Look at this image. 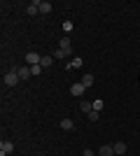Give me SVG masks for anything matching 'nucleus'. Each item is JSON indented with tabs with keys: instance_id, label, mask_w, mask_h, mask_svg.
I'll return each instance as SVG.
<instances>
[{
	"instance_id": "nucleus-19",
	"label": "nucleus",
	"mask_w": 140,
	"mask_h": 156,
	"mask_svg": "<svg viewBox=\"0 0 140 156\" xmlns=\"http://www.w3.org/2000/svg\"><path fill=\"white\" fill-rule=\"evenodd\" d=\"M87 117H89V121H98V112H96V110H93V112H89V114H87Z\"/></svg>"
},
{
	"instance_id": "nucleus-13",
	"label": "nucleus",
	"mask_w": 140,
	"mask_h": 156,
	"mask_svg": "<svg viewBox=\"0 0 140 156\" xmlns=\"http://www.w3.org/2000/svg\"><path fill=\"white\" fill-rule=\"evenodd\" d=\"M61 128H63V130H73L75 128L73 119H61Z\"/></svg>"
},
{
	"instance_id": "nucleus-1",
	"label": "nucleus",
	"mask_w": 140,
	"mask_h": 156,
	"mask_svg": "<svg viewBox=\"0 0 140 156\" xmlns=\"http://www.w3.org/2000/svg\"><path fill=\"white\" fill-rule=\"evenodd\" d=\"M2 82H5V86H16V84L21 82V79H19V75H16V70L12 68V70H9V72L5 75V77H2Z\"/></svg>"
},
{
	"instance_id": "nucleus-9",
	"label": "nucleus",
	"mask_w": 140,
	"mask_h": 156,
	"mask_svg": "<svg viewBox=\"0 0 140 156\" xmlns=\"http://www.w3.org/2000/svg\"><path fill=\"white\" fill-rule=\"evenodd\" d=\"M26 12L31 14V16H33V14H38V12H40V0H33V2L26 7Z\"/></svg>"
},
{
	"instance_id": "nucleus-3",
	"label": "nucleus",
	"mask_w": 140,
	"mask_h": 156,
	"mask_svg": "<svg viewBox=\"0 0 140 156\" xmlns=\"http://www.w3.org/2000/svg\"><path fill=\"white\" fill-rule=\"evenodd\" d=\"M14 70H16V75H19L21 82H26L28 77H33V75H31V65H21V68H14Z\"/></svg>"
},
{
	"instance_id": "nucleus-15",
	"label": "nucleus",
	"mask_w": 140,
	"mask_h": 156,
	"mask_svg": "<svg viewBox=\"0 0 140 156\" xmlns=\"http://www.w3.org/2000/svg\"><path fill=\"white\" fill-rule=\"evenodd\" d=\"M40 65H42V68H49V65H54V56H42Z\"/></svg>"
},
{
	"instance_id": "nucleus-17",
	"label": "nucleus",
	"mask_w": 140,
	"mask_h": 156,
	"mask_svg": "<svg viewBox=\"0 0 140 156\" xmlns=\"http://www.w3.org/2000/svg\"><path fill=\"white\" fill-rule=\"evenodd\" d=\"M73 28H75L73 21H63V30H66V33H73Z\"/></svg>"
},
{
	"instance_id": "nucleus-4",
	"label": "nucleus",
	"mask_w": 140,
	"mask_h": 156,
	"mask_svg": "<svg viewBox=\"0 0 140 156\" xmlns=\"http://www.w3.org/2000/svg\"><path fill=\"white\" fill-rule=\"evenodd\" d=\"M14 151V142H9V140H2L0 142V156H7Z\"/></svg>"
},
{
	"instance_id": "nucleus-6",
	"label": "nucleus",
	"mask_w": 140,
	"mask_h": 156,
	"mask_svg": "<svg viewBox=\"0 0 140 156\" xmlns=\"http://www.w3.org/2000/svg\"><path fill=\"white\" fill-rule=\"evenodd\" d=\"M112 147H114V156H124V154H126V142H121V140H119V142H114Z\"/></svg>"
},
{
	"instance_id": "nucleus-10",
	"label": "nucleus",
	"mask_w": 140,
	"mask_h": 156,
	"mask_svg": "<svg viewBox=\"0 0 140 156\" xmlns=\"http://www.w3.org/2000/svg\"><path fill=\"white\" fill-rule=\"evenodd\" d=\"M52 9H54V5L49 2V0H42V2H40V12L42 14H49Z\"/></svg>"
},
{
	"instance_id": "nucleus-16",
	"label": "nucleus",
	"mask_w": 140,
	"mask_h": 156,
	"mask_svg": "<svg viewBox=\"0 0 140 156\" xmlns=\"http://www.w3.org/2000/svg\"><path fill=\"white\" fill-rule=\"evenodd\" d=\"M61 49H73V42H70V37H61Z\"/></svg>"
},
{
	"instance_id": "nucleus-5",
	"label": "nucleus",
	"mask_w": 140,
	"mask_h": 156,
	"mask_svg": "<svg viewBox=\"0 0 140 156\" xmlns=\"http://www.w3.org/2000/svg\"><path fill=\"white\" fill-rule=\"evenodd\" d=\"M40 61H42L40 54H35V51L26 54V65H40Z\"/></svg>"
},
{
	"instance_id": "nucleus-7",
	"label": "nucleus",
	"mask_w": 140,
	"mask_h": 156,
	"mask_svg": "<svg viewBox=\"0 0 140 156\" xmlns=\"http://www.w3.org/2000/svg\"><path fill=\"white\" fill-rule=\"evenodd\" d=\"M70 54H73V49H61V47H59V49L54 51V58H61V61H63V58H68Z\"/></svg>"
},
{
	"instance_id": "nucleus-14",
	"label": "nucleus",
	"mask_w": 140,
	"mask_h": 156,
	"mask_svg": "<svg viewBox=\"0 0 140 156\" xmlns=\"http://www.w3.org/2000/svg\"><path fill=\"white\" fill-rule=\"evenodd\" d=\"M82 84L87 86V89H91L93 86V75H84V77H82Z\"/></svg>"
},
{
	"instance_id": "nucleus-21",
	"label": "nucleus",
	"mask_w": 140,
	"mask_h": 156,
	"mask_svg": "<svg viewBox=\"0 0 140 156\" xmlns=\"http://www.w3.org/2000/svg\"><path fill=\"white\" fill-rule=\"evenodd\" d=\"M82 156H96V154H93V149H84V151H82Z\"/></svg>"
},
{
	"instance_id": "nucleus-18",
	"label": "nucleus",
	"mask_w": 140,
	"mask_h": 156,
	"mask_svg": "<svg viewBox=\"0 0 140 156\" xmlns=\"http://www.w3.org/2000/svg\"><path fill=\"white\" fill-rule=\"evenodd\" d=\"M40 70H42V65H31V75H33V77H38Z\"/></svg>"
},
{
	"instance_id": "nucleus-20",
	"label": "nucleus",
	"mask_w": 140,
	"mask_h": 156,
	"mask_svg": "<svg viewBox=\"0 0 140 156\" xmlns=\"http://www.w3.org/2000/svg\"><path fill=\"white\" fill-rule=\"evenodd\" d=\"M93 110H96V112L103 110V100H93Z\"/></svg>"
},
{
	"instance_id": "nucleus-2",
	"label": "nucleus",
	"mask_w": 140,
	"mask_h": 156,
	"mask_svg": "<svg viewBox=\"0 0 140 156\" xmlns=\"http://www.w3.org/2000/svg\"><path fill=\"white\" fill-rule=\"evenodd\" d=\"M70 93H73L75 98H82V96H84V93H87V86L82 84V82H75V84L70 86Z\"/></svg>"
},
{
	"instance_id": "nucleus-12",
	"label": "nucleus",
	"mask_w": 140,
	"mask_h": 156,
	"mask_svg": "<svg viewBox=\"0 0 140 156\" xmlns=\"http://www.w3.org/2000/svg\"><path fill=\"white\" fill-rule=\"evenodd\" d=\"M80 110L84 112V114H89V112H93V103H87V100H82V103H80Z\"/></svg>"
},
{
	"instance_id": "nucleus-11",
	"label": "nucleus",
	"mask_w": 140,
	"mask_h": 156,
	"mask_svg": "<svg viewBox=\"0 0 140 156\" xmlns=\"http://www.w3.org/2000/svg\"><path fill=\"white\" fill-rule=\"evenodd\" d=\"M84 65V61H82V56H73V61L68 63V68H82Z\"/></svg>"
},
{
	"instance_id": "nucleus-8",
	"label": "nucleus",
	"mask_w": 140,
	"mask_h": 156,
	"mask_svg": "<svg viewBox=\"0 0 140 156\" xmlns=\"http://www.w3.org/2000/svg\"><path fill=\"white\" fill-rule=\"evenodd\" d=\"M98 156H114V147L112 144H103L100 151H98Z\"/></svg>"
}]
</instances>
